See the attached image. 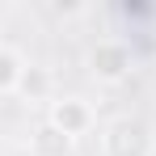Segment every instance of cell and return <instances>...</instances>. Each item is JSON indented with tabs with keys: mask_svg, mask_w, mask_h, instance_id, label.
Instances as JSON below:
<instances>
[{
	"mask_svg": "<svg viewBox=\"0 0 156 156\" xmlns=\"http://www.w3.org/2000/svg\"><path fill=\"white\" fill-rule=\"evenodd\" d=\"M59 122H63V127H80L84 114H80V110H59Z\"/></svg>",
	"mask_w": 156,
	"mask_h": 156,
	"instance_id": "cell-2",
	"label": "cell"
},
{
	"mask_svg": "<svg viewBox=\"0 0 156 156\" xmlns=\"http://www.w3.org/2000/svg\"><path fill=\"white\" fill-rule=\"evenodd\" d=\"M38 148H42V152H63V135H59V131H42V135H38Z\"/></svg>",
	"mask_w": 156,
	"mask_h": 156,
	"instance_id": "cell-1",
	"label": "cell"
},
{
	"mask_svg": "<svg viewBox=\"0 0 156 156\" xmlns=\"http://www.w3.org/2000/svg\"><path fill=\"white\" fill-rule=\"evenodd\" d=\"M0 80H9V59L0 55Z\"/></svg>",
	"mask_w": 156,
	"mask_h": 156,
	"instance_id": "cell-3",
	"label": "cell"
}]
</instances>
